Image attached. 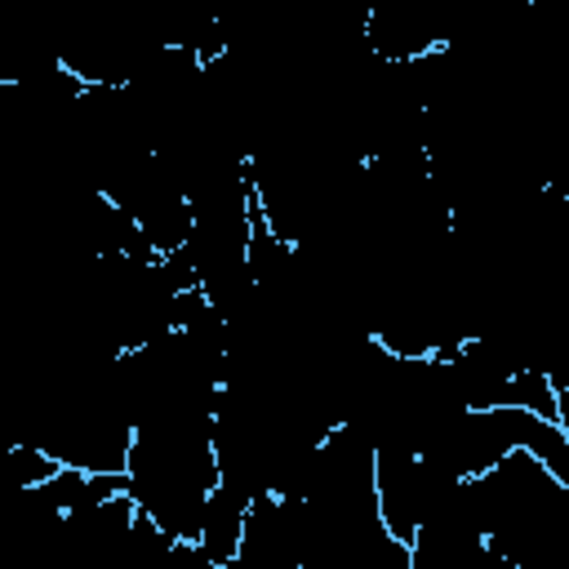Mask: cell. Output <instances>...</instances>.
Listing matches in <instances>:
<instances>
[{
    "label": "cell",
    "instance_id": "cell-1",
    "mask_svg": "<svg viewBox=\"0 0 569 569\" xmlns=\"http://www.w3.org/2000/svg\"><path fill=\"white\" fill-rule=\"evenodd\" d=\"M0 471H4V480H9L18 493H27V489L49 485V480L62 471V458H58L53 449H44L40 440H18V445L4 453Z\"/></svg>",
    "mask_w": 569,
    "mask_h": 569
}]
</instances>
